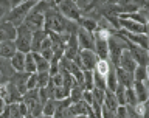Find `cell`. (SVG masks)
Returning <instances> with one entry per match:
<instances>
[{"instance_id": "obj_34", "label": "cell", "mask_w": 149, "mask_h": 118, "mask_svg": "<svg viewBox=\"0 0 149 118\" xmlns=\"http://www.w3.org/2000/svg\"><path fill=\"white\" fill-rule=\"evenodd\" d=\"M37 118H53V117H47V115H39Z\"/></svg>"}, {"instance_id": "obj_22", "label": "cell", "mask_w": 149, "mask_h": 118, "mask_svg": "<svg viewBox=\"0 0 149 118\" xmlns=\"http://www.w3.org/2000/svg\"><path fill=\"white\" fill-rule=\"evenodd\" d=\"M102 106H104L106 109L112 110V112H115V110H116V107H118V103H116V100H115L113 92H109V90H106V92H104V100H102Z\"/></svg>"}, {"instance_id": "obj_10", "label": "cell", "mask_w": 149, "mask_h": 118, "mask_svg": "<svg viewBox=\"0 0 149 118\" xmlns=\"http://www.w3.org/2000/svg\"><path fill=\"white\" fill-rule=\"evenodd\" d=\"M14 68L11 67V62H9L8 59H3L0 58V86H3V84L9 82L14 76Z\"/></svg>"}, {"instance_id": "obj_24", "label": "cell", "mask_w": 149, "mask_h": 118, "mask_svg": "<svg viewBox=\"0 0 149 118\" xmlns=\"http://www.w3.org/2000/svg\"><path fill=\"white\" fill-rule=\"evenodd\" d=\"M33 58H34V62H36V73L48 72V68H50V62H48V61H45L39 53H33Z\"/></svg>"}, {"instance_id": "obj_15", "label": "cell", "mask_w": 149, "mask_h": 118, "mask_svg": "<svg viewBox=\"0 0 149 118\" xmlns=\"http://www.w3.org/2000/svg\"><path fill=\"white\" fill-rule=\"evenodd\" d=\"M28 76L30 75L28 73H25V72H20V73H14V76H13V79L9 82H13L14 86H16V89L19 90V93L23 96L25 93L28 92L26 90V81H28Z\"/></svg>"}, {"instance_id": "obj_5", "label": "cell", "mask_w": 149, "mask_h": 118, "mask_svg": "<svg viewBox=\"0 0 149 118\" xmlns=\"http://www.w3.org/2000/svg\"><path fill=\"white\" fill-rule=\"evenodd\" d=\"M0 98L3 100V103L6 106H11V104H16V103L22 101V95L19 93V90L13 82H6L3 86H0Z\"/></svg>"}, {"instance_id": "obj_1", "label": "cell", "mask_w": 149, "mask_h": 118, "mask_svg": "<svg viewBox=\"0 0 149 118\" xmlns=\"http://www.w3.org/2000/svg\"><path fill=\"white\" fill-rule=\"evenodd\" d=\"M51 6V3L48 2H37L36 6L28 13V16L25 17L23 20V25H25L31 33H36V31H42L44 30V23H45V19H44V13L47 11Z\"/></svg>"}, {"instance_id": "obj_26", "label": "cell", "mask_w": 149, "mask_h": 118, "mask_svg": "<svg viewBox=\"0 0 149 118\" xmlns=\"http://www.w3.org/2000/svg\"><path fill=\"white\" fill-rule=\"evenodd\" d=\"M118 87V81H116V76H115V68L112 67L109 75L106 76V90L109 92H115V89Z\"/></svg>"}, {"instance_id": "obj_14", "label": "cell", "mask_w": 149, "mask_h": 118, "mask_svg": "<svg viewBox=\"0 0 149 118\" xmlns=\"http://www.w3.org/2000/svg\"><path fill=\"white\" fill-rule=\"evenodd\" d=\"M17 34V28L13 27L8 22H2L0 23V44L2 42H8V40H14Z\"/></svg>"}, {"instance_id": "obj_9", "label": "cell", "mask_w": 149, "mask_h": 118, "mask_svg": "<svg viewBox=\"0 0 149 118\" xmlns=\"http://www.w3.org/2000/svg\"><path fill=\"white\" fill-rule=\"evenodd\" d=\"M129 53H130V56H132V59L135 61V64H137V65L148 67V61H149L148 50H143V48L135 47V45H129Z\"/></svg>"}, {"instance_id": "obj_32", "label": "cell", "mask_w": 149, "mask_h": 118, "mask_svg": "<svg viewBox=\"0 0 149 118\" xmlns=\"http://www.w3.org/2000/svg\"><path fill=\"white\" fill-rule=\"evenodd\" d=\"M127 117V110H126V106H118L115 110V118H126Z\"/></svg>"}, {"instance_id": "obj_21", "label": "cell", "mask_w": 149, "mask_h": 118, "mask_svg": "<svg viewBox=\"0 0 149 118\" xmlns=\"http://www.w3.org/2000/svg\"><path fill=\"white\" fill-rule=\"evenodd\" d=\"M9 62H11V67L14 68V72H16V73H20V72H23V64H25V54L20 53V51H17V53L14 54L11 59H9Z\"/></svg>"}, {"instance_id": "obj_20", "label": "cell", "mask_w": 149, "mask_h": 118, "mask_svg": "<svg viewBox=\"0 0 149 118\" xmlns=\"http://www.w3.org/2000/svg\"><path fill=\"white\" fill-rule=\"evenodd\" d=\"M112 67H113V65H112L107 59H98V62L95 65V68H93V72H95L96 75H100V76H102V78H106L107 75H109Z\"/></svg>"}, {"instance_id": "obj_2", "label": "cell", "mask_w": 149, "mask_h": 118, "mask_svg": "<svg viewBox=\"0 0 149 118\" xmlns=\"http://www.w3.org/2000/svg\"><path fill=\"white\" fill-rule=\"evenodd\" d=\"M36 3L37 2H34V0H30V2H17L11 8V11L8 13L5 22L11 23V25L16 27V28L20 27L22 23H23V20H25V17L28 16V13H30L31 9L36 6Z\"/></svg>"}, {"instance_id": "obj_17", "label": "cell", "mask_w": 149, "mask_h": 118, "mask_svg": "<svg viewBox=\"0 0 149 118\" xmlns=\"http://www.w3.org/2000/svg\"><path fill=\"white\" fill-rule=\"evenodd\" d=\"M16 53H17V48H16L14 40H8V42H2L0 44V58L9 61Z\"/></svg>"}, {"instance_id": "obj_18", "label": "cell", "mask_w": 149, "mask_h": 118, "mask_svg": "<svg viewBox=\"0 0 149 118\" xmlns=\"http://www.w3.org/2000/svg\"><path fill=\"white\" fill-rule=\"evenodd\" d=\"M132 90L135 93V98H137V103H146L148 101V84L143 82H134Z\"/></svg>"}, {"instance_id": "obj_33", "label": "cell", "mask_w": 149, "mask_h": 118, "mask_svg": "<svg viewBox=\"0 0 149 118\" xmlns=\"http://www.w3.org/2000/svg\"><path fill=\"white\" fill-rule=\"evenodd\" d=\"M5 107H6V104H5V103H3V100L0 98V110H3Z\"/></svg>"}, {"instance_id": "obj_3", "label": "cell", "mask_w": 149, "mask_h": 118, "mask_svg": "<svg viewBox=\"0 0 149 118\" xmlns=\"http://www.w3.org/2000/svg\"><path fill=\"white\" fill-rule=\"evenodd\" d=\"M98 62V56L93 53V50H79L78 56L73 59V64L76 65L79 70H88V72H93L95 65Z\"/></svg>"}, {"instance_id": "obj_25", "label": "cell", "mask_w": 149, "mask_h": 118, "mask_svg": "<svg viewBox=\"0 0 149 118\" xmlns=\"http://www.w3.org/2000/svg\"><path fill=\"white\" fill-rule=\"evenodd\" d=\"M82 92H84V89L81 86H76V84H73L72 89H70V101H72V104H76V103H79L82 100Z\"/></svg>"}, {"instance_id": "obj_8", "label": "cell", "mask_w": 149, "mask_h": 118, "mask_svg": "<svg viewBox=\"0 0 149 118\" xmlns=\"http://www.w3.org/2000/svg\"><path fill=\"white\" fill-rule=\"evenodd\" d=\"M76 40H78V48L79 50H93V36H92V33H88V31L78 27Z\"/></svg>"}, {"instance_id": "obj_13", "label": "cell", "mask_w": 149, "mask_h": 118, "mask_svg": "<svg viewBox=\"0 0 149 118\" xmlns=\"http://www.w3.org/2000/svg\"><path fill=\"white\" fill-rule=\"evenodd\" d=\"M113 68H115V76H116V81H118V86L124 87V89H130L134 86V75L132 73L124 72L120 67H113Z\"/></svg>"}, {"instance_id": "obj_30", "label": "cell", "mask_w": 149, "mask_h": 118, "mask_svg": "<svg viewBox=\"0 0 149 118\" xmlns=\"http://www.w3.org/2000/svg\"><path fill=\"white\" fill-rule=\"evenodd\" d=\"M16 3H17V2H16ZM16 3H13V2H0V23L5 22V19H6V16H8V13L11 11V8H13Z\"/></svg>"}, {"instance_id": "obj_7", "label": "cell", "mask_w": 149, "mask_h": 118, "mask_svg": "<svg viewBox=\"0 0 149 118\" xmlns=\"http://www.w3.org/2000/svg\"><path fill=\"white\" fill-rule=\"evenodd\" d=\"M120 30L130 34H148V25H141L129 19H121L120 17Z\"/></svg>"}, {"instance_id": "obj_4", "label": "cell", "mask_w": 149, "mask_h": 118, "mask_svg": "<svg viewBox=\"0 0 149 118\" xmlns=\"http://www.w3.org/2000/svg\"><path fill=\"white\" fill-rule=\"evenodd\" d=\"M14 44H16V48L17 51L26 54V53H31V31L23 25L17 27V34H16V39H14Z\"/></svg>"}, {"instance_id": "obj_11", "label": "cell", "mask_w": 149, "mask_h": 118, "mask_svg": "<svg viewBox=\"0 0 149 118\" xmlns=\"http://www.w3.org/2000/svg\"><path fill=\"white\" fill-rule=\"evenodd\" d=\"M115 67L123 68L124 72L134 73V70H135V67H137V64H135V61L132 59V56H130L129 50H124L123 53H121V56H120V59H118V62H116Z\"/></svg>"}, {"instance_id": "obj_16", "label": "cell", "mask_w": 149, "mask_h": 118, "mask_svg": "<svg viewBox=\"0 0 149 118\" xmlns=\"http://www.w3.org/2000/svg\"><path fill=\"white\" fill-rule=\"evenodd\" d=\"M93 53L98 56V59L109 58V45L104 39H93Z\"/></svg>"}, {"instance_id": "obj_28", "label": "cell", "mask_w": 149, "mask_h": 118, "mask_svg": "<svg viewBox=\"0 0 149 118\" xmlns=\"http://www.w3.org/2000/svg\"><path fill=\"white\" fill-rule=\"evenodd\" d=\"M50 73L48 72H44V73H36V89H44L48 86L50 82Z\"/></svg>"}, {"instance_id": "obj_27", "label": "cell", "mask_w": 149, "mask_h": 118, "mask_svg": "<svg viewBox=\"0 0 149 118\" xmlns=\"http://www.w3.org/2000/svg\"><path fill=\"white\" fill-rule=\"evenodd\" d=\"M23 72L28 75L36 73V62L33 58V53H26L25 54V64H23Z\"/></svg>"}, {"instance_id": "obj_29", "label": "cell", "mask_w": 149, "mask_h": 118, "mask_svg": "<svg viewBox=\"0 0 149 118\" xmlns=\"http://www.w3.org/2000/svg\"><path fill=\"white\" fill-rule=\"evenodd\" d=\"M70 95V90L65 87H54L53 89V100L54 101H62V100H67Z\"/></svg>"}, {"instance_id": "obj_31", "label": "cell", "mask_w": 149, "mask_h": 118, "mask_svg": "<svg viewBox=\"0 0 149 118\" xmlns=\"http://www.w3.org/2000/svg\"><path fill=\"white\" fill-rule=\"evenodd\" d=\"M56 112V101L54 100H48L44 103V107H42V115L47 117H53Z\"/></svg>"}, {"instance_id": "obj_6", "label": "cell", "mask_w": 149, "mask_h": 118, "mask_svg": "<svg viewBox=\"0 0 149 118\" xmlns=\"http://www.w3.org/2000/svg\"><path fill=\"white\" fill-rule=\"evenodd\" d=\"M56 9L61 13V16L70 22H78L81 19V13H79L74 2H58L56 3Z\"/></svg>"}, {"instance_id": "obj_23", "label": "cell", "mask_w": 149, "mask_h": 118, "mask_svg": "<svg viewBox=\"0 0 149 118\" xmlns=\"http://www.w3.org/2000/svg\"><path fill=\"white\" fill-rule=\"evenodd\" d=\"M132 75H134V82H143V84H148V67H141V65H137Z\"/></svg>"}, {"instance_id": "obj_12", "label": "cell", "mask_w": 149, "mask_h": 118, "mask_svg": "<svg viewBox=\"0 0 149 118\" xmlns=\"http://www.w3.org/2000/svg\"><path fill=\"white\" fill-rule=\"evenodd\" d=\"M126 40L129 42L130 45H135V47H140L143 50H148L149 48V42H148V34H130V33H121Z\"/></svg>"}, {"instance_id": "obj_19", "label": "cell", "mask_w": 149, "mask_h": 118, "mask_svg": "<svg viewBox=\"0 0 149 118\" xmlns=\"http://www.w3.org/2000/svg\"><path fill=\"white\" fill-rule=\"evenodd\" d=\"M45 37H47V33L44 30L31 33V53H39L40 45H42V42H44Z\"/></svg>"}]
</instances>
